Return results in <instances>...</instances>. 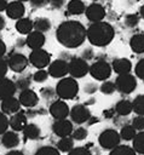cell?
<instances>
[{"mask_svg":"<svg viewBox=\"0 0 144 155\" xmlns=\"http://www.w3.org/2000/svg\"><path fill=\"white\" fill-rule=\"evenodd\" d=\"M16 84L7 79V78H0V101L12 97L16 93Z\"/></svg>","mask_w":144,"mask_h":155,"instance_id":"cell-16","label":"cell"},{"mask_svg":"<svg viewBox=\"0 0 144 155\" xmlns=\"http://www.w3.org/2000/svg\"><path fill=\"white\" fill-rule=\"evenodd\" d=\"M86 10V5L81 0H70L67 5V11L71 15H81Z\"/></svg>","mask_w":144,"mask_h":155,"instance_id":"cell-26","label":"cell"},{"mask_svg":"<svg viewBox=\"0 0 144 155\" xmlns=\"http://www.w3.org/2000/svg\"><path fill=\"white\" fill-rule=\"evenodd\" d=\"M87 36L86 28L77 21H65L56 30V38L61 45L68 48H75L83 44Z\"/></svg>","mask_w":144,"mask_h":155,"instance_id":"cell-1","label":"cell"},{"mask_svg":"<svg viewBox=\"0 0 144 155\" xmlns=\"http://www.w3.org/2000/svg\"><path fill=\"white\" fill-rule=\"evenodd\" d=\"M133 140V149L138 154H144V131H140L134 136Z\"/></svg>","mask_w":144,"mask_h":155,"instance_id":"cell-30","label":"cell"},{"mask_svg":"<svg viewBox=\"0 0 144 155\" xmlns=\"http://www.w3.org/2000/svg\"><path fill=\"white\" fill-rule=\"evenodd\" d=\"M35 155H61L57 148L53 147H41L36 150Z\"/></svg>","mask_w":144,"mask_h":155,"instance_id":"cell-35","label":"cell"},{"mask_svg":"<svg viewBox=\"0 0 144 155\" xmlns=\"http://www.w3.org/2000/svg\"><path fill=\"white\" fill-rule=\"evenodd\" d=\"M41 94H42V97H45L46 99H50V98H52V97L56 94V91H53L51 87H47V88H44V90L41 91Z\"/></svg>","mask_w":144,"mask_h":155,"instance_id":"cell-45","label":"cell"},{"mask_svg":"<svg viewBox=\"0 0 144 155\" xmlns=\"http://www.w3.org/2000/svg\"><path fill=\"white\" fill-rule=\"evenodd\" d=\"M47 78H48V71H46V70H44V69H39V70L33 75V79H34V81H36V82H44V81L47 80Z\"/></svg>","mask_w":144,"mask_h":155,"instance_id":"cell-39","label":"cell"},{"mask_svg":"<svg viewBox=\"0 0 144 155\" xmlns=\"http://www.w3.org/2000/svg\"><path fill=\"white\" fill-rule=\"evenodd\" d=\"M23 133L27 139H36L40 137V128L35 124H27V126L23 128Z\"/></svg>","mask_w":144,"mask_h":155,"instance_id":"cell-27","label":"cell"},{"mask_svg":"<svg viewBox=\"0 0 144 155\" xmlns=\"http://www.w3.org/2000/svg\"><path fill=\"white\" fill-rule=\"evenodd\" d=\"M19 1H22V2H24V1H29V0H19Z\"/></svg>","mask_w":144,"mask_h":155,"instance_id":"cell-56","label":"cell"},{"mask_svg":"<svg viewBox=\"0 0 144 155\" xmlns=\"http://www.w3.org/2000/svg\"><path fill=\"white\" fill-rule=\"evenodd\" d=\"M138 22H139V18H138L137 15H128V16L126 17V19H125L126 25L129 27V28L136 27V25L138 24Z\"/></svg>","mask_w":144,"mask_h":155,"instance_id":"cell-43","label":"cell"},{"mask_svg":"<svg viewBox=\"0 0 144 155\" xmlns=\"http://www.w3.org/2000/svg\"><path fill=\"white\" fill-rule=\"evenodd\" d=\"M90 65L87 64V61H85L81 57H73L68 63V73L71 75V78H83L88 73Z\"/></svg>","mask_w":144,"mask_h":155,"instance_id":"cell-5","label":"cell"},{"mask_svg":"<svg viewBox=\"0 0 144 155\" xmlns=\"http://www.w3.org/2000/svg\"><path fill=\"white\" fill-rule=\"evenodd\" d=\"M114 111H115V110H108V111H104L105 117H111V116H113V114H114Z\"/></svg>","mask_w":144,"mask_h":155,"instance_id":"cell-54","label":"cell"},{"mask_svg":"<svg viewBox=\"0 0 144 155\" xmlns=\"http://www.w3.org/2000/svg\"><path fill=\"white\" fill-rule=\"evenodd\" d=\"M77 92L79 85L74 78H63L56 86V94L62 99H73Z\"/></svg>","mask_w":144,"mask_h":155,"instance_id":"cell-3","label":"cell"},{"mask_svg":"<svg viewBox=\"0 0 144 155\" xmlns=\"http://www.w3.org/2000/svg\"><path fill=\"white\" fill-rule=\"evenodd\" d=\"M52 131L56 136L58 137H67L70 136L73 132V124L67 120V119H61V120H56L52 125Z\"/></svg>","mask_w":144,"mask_h":155,"instance_id":"cell-12","label":"cell"},{"mask_svg":"<svg viewBox=\"0 0 144 155\" xmlns=\"http://www.w3.org/2000/svg\"><path fill=\"white\" fill-rule=\"evenodd\" d=\"M88 73L92 75V78H94L96 80L99 81H104L106 80L110 75H111V65L106 62V61H97L94 62L92 65H90Z\"/></svg>","mask_w":144,"mask_h":155,"instance_id":"cell-6","label":"cell"},{"mask_svg":"<svg viewBox=\"0 0 144 155\" xmlns=\"http://www.w3.org/2000/svg\"><path fill=\"white\" fill-rule=\"evenodd\" d=\"M28 62H29V59L24 54H22V53H13L12 56H10V58L7 61V64H8V68L12 71L22 73L27 68Z\"/></svg>","mask_w":144,"mask_h":155,"instance_id":"cell-10","label":"cell"},{"mask_svg":"<svg viewBox=\"0 0 144 155\" xmlns=\"http://www.w3.org/2000/svg\"><path fill=\"white\" fill-rule=\"evenodd\" d=\"M139 13H140V16L144 18V5L140 7V10H139Z\"/></svg>","mask_w":144,"mask_h":155,"instance_id":"cell-55","label":"cell"},{"mask_svg":"<svg viewBox=\"0 0 144 155\" xmlns=\"http://www.w3.org/2000/svg\"><path fill=\"white\" fill-rule=\"evenodd\" d=\"M136 134V128L132 125H125L120 131V137L125 140H132Z\"/></svg>","mask_w":144,"mask_h":155,"instance_id":"cell-32","label":"cell"},{"mask_svg":"<svg viewBox=\"0 0 144 155\" xmlns=\"http://www.w3.org/2000/svg\"><path fill=\"white\" fill-rule=\"evenodd\" d=\"M93 57V51L91 50V48H86L83 52H82V57L81 58H83L85 61H88V59H91Z\"/></svg>","mask_w":144,"mask_h":155,"instance_id":"cell-47","label":"cell"},{"mask_svg":"<svg viewBox=\"0 0 144 155\" xmlns=\"http://www.w3.org/2000/svg\"><path fill=\"white\" fill-rule=\"evenodd\" d=\"M132 108L136 114L144 116V94H139L134 98L132 102Z\"/></svg>","mask_w":144,"mask_h":155,"instance_id":"cell-33","label":"cell"},{"mask_svg":"<svg viewBox=\"0 0 144 155\" xmlns=\"http://www.w3.org/2000/svg\"><path fill=\"white\" fill-rule=\"evenodd\" d=\"M25 44L31 48V50H36V48H41L45 44V35L41 31L34 30L30 31L25 39Z\"/></svg>","mask_w":144,"mask_h":155,"instance_id":"cell-18","label":"cell"},{"mask_svg":"<svg viewBox=\"0 0 144 155\" xmlns=\"http://www.w3.org/2000/svg\"><path fill=\"white\" fill-rule=\"evenodd\" d=\"M68 74V62L64 59H56L48 64V75L52 78H64Z\"/></svg>","mask_w":144,"mask_h":155,"instance_id":"cell-11","label":"cell"},{"mask_svg":"<svg viewBox=\"0 0 144 155\" xmlns=\"http://www.w3.org/2000/svg\"><path fill=\"white\" fill-rule=\"evenodd\" d=\"M10 126L13 131L18 132V131H23V128L27 126V116L23 111H17L15 114H12V116L10 117Z\"/></svg>","mask_w":144,"mask_h":155,"instance_id":"cell-20","label":"cell"},{"mask_svg":"<svg viewBox=\"0 0 144 155\" xmlns=\"http://www.w3.org/2000/svg\"><path fill=\"white\" fill-rule=\"evenodd\" d=\"M15 84H16V87L19 88L21 91L27 90V88H29V86H30V76H29V75L19 76Z\"/></svg>","mask_w":144,"mask_h":155,"instance_id":"cell-34","label":"cell"},{"mask_svg":"<svg viewBox=\"0 0 144 155\" xmlns=\"http://www.w3.org/2000/svg\"><path fill=\"white\" fill-rule=\"evenodd\" d=\"M34 29V22L30 18H19L16 22V30L21 34H29Z\"/></svg>","mask_w":144,"mask_h":155,"instance_id":"cell-23","label":"cell"},{"mask_svg":"<svg viewBox=\"0 0 144 155\" xmlns=\"http://www.w3.org/2000/svg\"><path fill=\"white\" fill-rule=\"evenodd\" d=\"M137 153L134 151L133 148L128 147V145H117L114 149H111L109 155H136Z\"/></svg>","mask_w":144,"mask_h":155,"instance_id":"cell-31","label":"cell"},{"mask_svg":"<svg viewBox=\"0 0 144 155\" xmlns=\"http://www.w3.org/2000/svg\"><path fill=\"white\" fill-rule=\"evenodd\" d=\"M29 1L34 7H42L48 2V0H29Z\"/></svg>","mask_w":144,"mask_h":155,"instance_id":"cell-46","label":"cell"},{"mask_svg":"<svg viewBox=\"0 0 144 155\" xmlns=\"http://www.w3.org/2000/svg\"><path fill=\"white\" fill-rule=\"evenodd\" d=\"M6 13L10 18L12 19H19L24 16V12H25V7L23 5L22 1L19 0H16V1H11L10 4H7V7H6Z\"/></svg>","mask_w":144,"mask_h":155,"instance_id":"cell-15","label":"cell"},{"mask_svg":"<svg viewBox=\"0 0 144 155\" xmlns=\"http://www.w3.org/2000/svg\"><path fill=\"white\" fill-rule=\"evenodd\" d=\"M6 155H24L22 151H19V150H11V151H8Z\"/></svg>","mask_w":144,"mask_h":155,"instance_id":"cell-52","label":"cell"},{"mask_svg":"<svg viewBox=\"0 0 144 155\" xmlns=\"http://www.w3.org/2000/svg\"><path fill=\"white\" fill-rule=\"evenodd\" d=\"M120 140H121L120 133L116 130H113V128L104 130L99 134V138H98L99 145L103 149H110V150L114 149L115 147H117L120 144Z\"/></svg>","mask_w":144,"mask_h":155,"instance_id":"cell-4","label":"cell"},{"mask_svg":"<svg viewBox=\"0 0 144 155\" xmlns=\"http://www.w3.org/2000/svg\"><path fill=\"white\" fill-rule=\"evenodd\" d=\"M132 126L137 130V131H144V116L143 115H138L132 120Z\"/></svg>","mask_w":144,"mask_h":155,"instance_id":"cell-40","label":"cell"},{"mask_svg":"<svg viewBox=\"0 0 144 155\" xmlns=\"http://www.w3.org/2000/svg\"><path fill=\"white\" fill-rule=\"evenodd\" d=\"M69 113H70V109H69L68 104L64 101H56L50 107V114L56 120L67 119V116L69 115Z\"/></svg>","mask_w":144,"mask_h":155,"instance_id":"cell-13","label":"cell"},{"mask_svg":"<svg viewBox=\"0 0 144 155\" xmlns=\"http://www.w3.org/2000/svg\"><path fill=\"white\" fill-rule=\"evenodd\" d=\"M85 13H86L87 19L91 21L92 23L93 22H100L105 16V10L99 4H91L90 6L86 7Z\"/></svg>","mask_w":144,"mask_h":155,"instance_id":"cell-14","label":"cell"},{"mask_svg":"<svg viewBox=\"0 0 144 155\" xmlns=\"http://www.w3.org/2000/svg\"><path fill=\"white\" fill-rule=\"evenodd\" d=\"M7 70H8L7 61H5L2 57H0V78H5Z\"/></svg>","mask_w":144,"mask_h":155,"instance_id":"cell-44","label":"cell"},{"mask_svg":"<svg viewBox=\"0 0 144 155\" xmlns=\"http://www.w3.org/2000/svg\"><path fill=\"white\" fill-rule=\"evenodd\" d=\"M34 29L38 30V31H41V33L48 31L51 29V22H50V19L44 18V17L36 18L34 21Z\"/></svg>","mask_w":144,"mask_h":155,"instance_id":"cell-29","label":"cell"},{"mask_svg":"<svg viewBox=\"0 0 144 155\" xmlns=\"http://www.w3.org/2000/svg\"><path fill=\"white\" fill-rule=\"evenodd\" d=\"M5 52H6V45H5V42L0 39V57H2V56L5 54Z\"/></svg>","mask_w":144,"mask_h":155,"instance_id":"cell-50","label":"cell"},{"mask_svg":"<svg viewBox=\"0 0 144 155\" xmlns=\"http://www.w3.org/2000/svg\"><path fill=\"white\" fill-rule=\"evenodd\" d=\"M73 148H74V139L69 136L62 137L61 140L57 143V149L61 150V151H64V153L70 151Z\"/></svg>","mask_w":144,"mask_h":155,"instance_id":"cell-28","label":"cell"},{"mask_svg":"<svg viewBox=\"0 0 144 155\" xmlns=\"http://www.w3.org/2000/svg\"><path fill=\"white\" fill-rule=\"evenodd\" d=\"M19 108H21L19 99L15 98L13 96L1 101V111L5 113L6 115H12V114L19 111Z\"/></svg>","mask_w":144,"mask_h":155,"instance_id":"cell-19","label":"cell"},{"mask_svg":"<svg viewBox=\"0 0 144 155\" xmlns=\"http://www.w3.org/2000/svg\"><path fill=\"white\" fill-rule=\"evenodd\" d=\"M71 134H73V139L82 140V139H85L87 137V130L83 128V127H79L76 130H73Z\"/></svg>","mask_w":144,"mask_h":155,"instance_id":"cell-37","label":"cell"},{"mask_svg":"<svg viewBox=\"0 0 144 155\" xmlns=\"http://www.w3.org/2000/svg\"><path fill=\"white\" fill-rule=\"evenodd\" d=\"M115 90H116L115 82H111V81H104L100 86V91L104 94H111V93L115 92Z\"/></svg>","mask_w":144,"mask_h":155,"instance_id":"cell-36","label":"cell"},{"mask_svg":"<svg viewBox=\"0 0 144 155\" xmlns=\"http://www.w3.org/2000/svg\"><path fill=\"white\" fill-rule=\"evenodd\" d=\"M64 1H65V0H48V2H50L53 7H61V6H63Z\"/></svg>","mask_w":144,"mask_h":155,"instance_id":"cell-49","label":"cell"},{"mask_svg":"<svg viewBox=\"0 0 144 155\" xmlns=\"http://www.w3.org/2000/svg\"><path fill=\"white\" fill-rule=\"evenodd\" d=\"M114 110H115L119 115H121V116L129 115V114L133 111L132 102H129V101H127V99H122V101H120V102L116 103Z\"/></svg>","mask_w":144,"mask_h":155,"instance_id":"cell-25","label":"cell"},{"mask_svg":"<svg viewBox=\"0 0 144 155\" xmlns=\"http://www.w3.org/2000/svg\"><path fill=\"white\" fill-rule=\"evenodd\" d=\"M129 46L136 53H144V34H136L129 40Z\"/></svg>","mask_w":144,"mask_h":155,"instance_id":"cell-24","label":"cell"},{"mask_svg":"<svg viewBox=\"0 0 144 155\" xmlns=\"http://www.w3.org/2000/svg\"><path fill=\"white\" fill-rule=\"evenodd\" d=\"M134 71H136V75L144 80V58H142L137 64H136V68H134Z\"/></svg>","mask_w":144,"mask_h":155,"instance_id":"cell-42","label":"cell"},{"mask_svg":"<svg viewBox=\"0 0 144 155\" xmlns=\"http://www.w3.org/2000/svg\"><path fill=\"white\" fill-rule=\"evenodd\" d=\"M7 4H8V2H7L6 0H0V12L6 10V7H7Z\"/></svg>","mask_w":144,"mask_h":155,"instance_id":"cell-51","label":"cell"},{"mask_svg":"<svg viewBox=\"0 0 144 155\" xmlns=\"http://www.w3.org/2000/svg\"><path fill=\"white\" fill-rule=\"evenodd\" d=\"M1 143L5 148L7 149H12L16 148L19 143V137L16 133V131H6L5 133H2V138H1Z\"/></svg>","mask_w":144,"mask_h":155,"instance_id":"cell-22","label":"cell"},{"mask_svg":"<svg viewBox=\"0 0 144 155\" xmlns=\"http://www.w3.org/2000/svg\"><path fill=\"white\" fill-rule=\"evenodd\" d=\"M5 19H4V17L2 16H0V30H2L4 28H5Z\"/></svg>","mask_w":144,"mask_h":155,"instance_id":"cell-53","label":"cell"},{"mask_svg":"<svg viewBox=\"0 0 144 155\" xmlns=\"http://www.w3.org/2000/svg\"><path fill=\"white\" fill-rule=\"evenodd\" d=\"M8 126H10V121H8L7 116H6V114L0 111V134L5 133L7 131V128H8Z\"/></svg>","mask_w":144,"mask_h":155,"instance_id":"cell-38","label":"cell"},{"mask_svg":"<svg viewBox=\"0 0 144 155\" xmlns=\"http://www.w3.org/2000/svg\"><path fill=\"white\" fill-rule=\"evenodd\" d=\"M111 69L115 73H117L119 75L128 74L132 69V63H131V61H128L126 58H116L111 63Z\"/></svg>","mask_w":144,"mask_h":155,"instance_id":"cell-21","label":"cell"},{"mask_svg":"<svg viewBox=\"0 0 144 155\" xmlns=\"http://www.w3.org/2000/svg\"><path fill=\"white\" fill-rule=\"evenodd\" d=\"M70 117H71V121L75 122V124H83L86 121L90 120L91 117V113L90 110L82 105V104H76L71 108L70 113H69Z\"/></svg>","mask_w":144,"mask_h":155,"instance_id":"cell-9","label":"cell"},{"mask_svg":"<svg viewBox=\"0 0 144 155\" xmlns=\"http://www.w3.org/2000/svg\"><path fill=\"white\" fill-rule=\"evenodd\" d=\"M29 62L38 69H42L45 67H47L51 62V54L42 50V48H36V50H33L29 54Z\"/></svg>","mask_w":144,"mask_h":155,"instance_id":"cell-8","label":"cell"},{"mask_svg":"<svg viewBox=\"0 0 144 155\" xmlns=\"http://www.w3.org/2000/svg\"><path fill=\"white\" fill-rule=\"evenodd\" d=\"M85 91L87 93H93L94 91H97V86L94 84H87L86 87H85Z\"/></svg>","mask_w":144,"mask_h":155,"instance_id":"cell-48","label":"cell"},{"mask_svg":"<svg viewBox=\"0 0 144 155\" xmlns=\"http://www.w3.org/2000/svg\"><path fill=\"white\" fill-rule=\"evenodd\" d=\"M114 28L106 22H93L87 29L88 41L98 47L109 45L114 39Z\"/></svg>","mask_w":144,"mask_h":155,"instance_id":"cell-2","label":"cell"},{"mask_svg":"<svg viewBox=\"0 0 144 155\" xmlns=\"http://www.w3.org/2000/svg\"><path fill=\"white\" fill-rule=\"evenodd\" d=\"M19 103H21V105H24V107H27V108H33V107H35L36 104H38V102H39V97H38V94L33 91V90H29V88H27V90H23L21 93H19Z\"/></svg>","mask_w":144,"mask_h":155,"instance_id":"cell-17","label":"cell"},{"mask_svg":"<svg viewBox=\"0 0 144 155\" xmlns=\"http://www.w3.org/2000/svg\"><path fill=\"white\" fill-rule=\"evenodd\" d=\"M115 87L119 92L123 93V94H128L132 93L136 87H137V80L133 75L128 74H121L116 78L115 81Z\"/></svg>","mask_w":144,"mask_h":155,"instance_id":"cell-7","label":"cell"},{"mask_svg":"<svg viewBox=\"0 0 144 155\" xmlns=\"http://www.w3.org/2000/svg\"><path fill=\"white\" fill-rule=\"evenodd\" d=\"M68 155H92V154L87 148L79 147V148H73L70 151H68Z\"/></svg>","mask_w":144,"mask_h":155,"instance_id":"cell-41","label":"cell"}]
</instances>
